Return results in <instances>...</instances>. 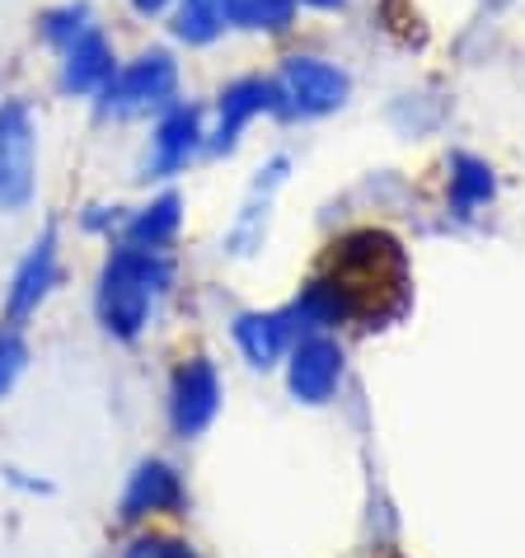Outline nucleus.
<instances>
[{
  "label": "nucleus",
  "mask_w": 525,
  "mask_h": 558,
  "mask_svg": "<svg viewBox=\"0 0 525 558\" xmlns=\"http://www.w3.org/2000/svg\"><path fill=\"white\" fill-rule=\"evenodd\" d=\"M169 104H179V61L164 48H146L142 57L122 61L118 75L99 95L103 118H160Z\"/></svg>",
  "instance_id": "3"
},
{
  "label": "nucleus",
  "mask_w": 525,
  "mask_h": 558,
  "mask_svg": "<svg viewBox=\"0 0 525 558\" xmlns=\"http://www.w3.org/2000/svg\"><path fill=\"white\" fill-rule=\"evenodd\" d=\"M225 28V0H174L169 10V34L183 48H207Z\"/></svg>",
  "instance_id": "14"
},
{
  "label": "nucleus",
  "mask_w": 525,
  "mask_h": 558,
  "mask_svg": "<svg viewBox=\"0 0 525 558\" xmlns=\"http://www.w3.org/2000/svg\"><path fill=\"white\" fill-rule=\"evenodd\" d=\"M127 5H132L136 20H160V14L174 10V0H127Z\"/></svg>",
  "instance_id": "20"
},
{
  "label": "nucleus",
  "mask_w": 525,
  "mask_h": 558,
  "mask_svg": "<svg viewBox=\"0 0 525 558\" xmlns=\"http://www.w3.org/2000/svg\"><path fill=\"white\" fill-rule=\"evenodd\" d=\"M235 348L244 352V362L249 366H272L277 356L286 352V315H258V310H249V315L235 319Z\"/></svg>",
  "instance_id": "13"
},
{
  "label": "nucleus",
  "mask_w": 525,
  "mask_h": 558,
  "mask_svg": "<svg viewBox=\"0 0 525 558\" xmlns=\"http://www.w3.org/2000/svg\"><path fill=\"white\" fill-rule=\"evenodd\" d=\"M207 146L203 132V108L197 104H169L150 128V150L142 160V179H179L183 169L197 160V150Z\"/></svg>",
  "instance_id": "7"
},
{
  "label": "nucleus",
  "mask_w": 525,
  "mask_h": 558,
  "mask_svg": "<svg viewBox=\"0 0 525 558\" xmlns=\"http://www.w3.org/2000/svg\"><path fill=\"white\" fill-rule=\"evenodd\" d=\"M338 89H343V85H338V75L315 66V61H291V66H286V95L296 104H305V108L333 104Z\"/></svg>",
  "instance_id": "16"
},
{
  "label": "nucleus",
  "mask_w": 525,
  "mask_h": 558,
  "mask_svg": "<svg viewBox=\"0 0 525 558\" xmlns=\"http://www.w3.org/2000/svg\"><path fill=\"white\" fill-rule=\"evenodd\" d=\"M408 305V254L390 230L357 226L338 235L323 254V268L305 282L296 315L315 329L338 324H384Z\"/></svg>",
  "instance_id": "1"
},
{
  "label": "nucleus",
  "mask_w": 525,
  "mask_h": 558,
  "mask_svg": "<svg viewBox=\"0 0 525 558\" xmlns=\"http://www.w3.org/2000/svg\"><path fill=\"white\" fill-rule=\"evenodd\" d=\"M338 376H343V352H338V343H329V338H305V343H296V352H291V395L305 399V404H323V399L333 395Z\"/></svg>",
  "instance_id": "10"
},
{
  "label": "nucleus",
  "mask_w": 525,
  "mask_h": 558,
  "mask_svg": "<svg viewBox=\"0 0 525 558\" xmlns=\"http://www.w3.org/2000/svg\"><path fill=\"white\" fill-rule=\"evenodd\" d=\"M57 282H61V240H57V226H42V235L28 244L24 258L14 263V272H10L5 319L10 324H28L42 305H48Z\"/></svg>",
  "instance_id": "8"
},
{
  "label": "nucleus",
  "mask_w": 525,
  "mask_h": 558,
  "mask_svg": "<svg viewBox=\"0 0 525 558\" xmlns=\"http://www.w3.org/2000/svg\"><path fill=\"white\" fill-rule=\"evenodd\" d=\"M174 258L169 250H146V244L118 240L108 258L99 263V282H95V319L113 343H142L156 329L160 310L174 291Z\"/></svg>",
  "instance_id": "2"
},
{
  "label": "nucleus",
  "mask_w": 525,
  "mask_h": 558,
  "mask_svg": "<svg viewBox=\"0 0 525 558\" xmlns=\"http://www.w3.org/2000/svg\"><path fill=\"white\" fill-rule=\"evenodd\" d=\"M38 193V122L28 99H0V216L28 211Z\"/></svg>",
  "instance_id": "4"
},
{
  "label": "nucleus",
  "mask_w": 525,
  "mask_h": 558,
  "mask_svg": "<svg viewBox=\"0 0 525 558\" xmlns=\"http://www.w3.org/2000/svg\"><path fill=\"white\" fill-rule=\"evenodd\" d=\"M286 0H225V24L235 28H286Z\"/></svg>",
  "instance_id": "18"
},
{
  "label": "nucleus",
  "mask_w": 525,
  "mask_h": 558,
  "mask_svg": "<svg viewBox=\"0 0 525 558\" xmlns=\"http://www.w3.org/2000/svg\"><path fill=\"white\" fill-rule=\"evenodd\" d=\"M258 108H268V85L240 81V85L221 89V113H216V132L207 136V146H211V150H230V146L240 142L244 122H249Z\"/></svg>",
  "instance_id": "12"
},
{
  "label": "nucleus",
  "mask_w": 525,
  "mask_h": 558,
  "mask_svg": "<svg viewBox=\"0 0 525 558\" xmlns=\"http://www.w3.org/2000/svg\"><path fill=\"white\" fill-rule=\"evenodd\" d=\"M113 75H118V52L99 24L85 28L81 38L57 52V89L66 99H99Z\"/></svg>",
  "instance_id": "9"
},
{
  "label": "nucleus",
  "mask_w": 525,
  "mask_h": 558,
  "mask_svg": "<svg viewBox=\"0 0 525 558\" xmlns=\"http://www.w3.org/2000/svg\"><path fill=\"white\" fill-rule=\"evenodd\" d=\"M216 413H221V371H216L211 356H183L164 395L169 432L179 441H193L216 423Z\"/></svg>",
  "instance_id": "5"
},
{
  "label": "nucleus",
  "mask_w": 525,
  "mask_h": 558,
  "mask_svg": "<svg viewBox=\"0 0 525 558\" xmlns=\"http://www.w3.org/2000/svg\"><path fill=\"white\" fill-rule=\"evenodd\" d=\"M183 230V197L174 189H164L160 197H150L146 207L127 211V221H122L118 240L127 244H146V250H169V244L179 240Z\"/></svg>",
  "instance_id": "11"
},
{
  "label": "nucleus",
  "mask_w": 525,
  "mask_h": 558,
  "mask_svg": "<svg viewBox=\"0 0 525 558\" xmlns=\"http://www.w3.org/2000/svg\"><path fill=\"white\" fill-rule=\"evenodd\" d=\"M122 558H197V549L188 545V539L179 535H136L127 539V549H122Z\"/></svg>",
  "instance_id": "19"
},
{
  "label": "nucleus",
  "mask_w": 525,
  "mask_h": 558,
  "mask_svg": "<svg viewBox=\"0 0 525 558\" xmlns=\"http://www.w3.org/2000/svg\"><path fill=\"white\" fill-rule=\"evenodd\" d=\"M156 517H188V484H183L179 464H169L160 456L142 460L122 484L118 498V521L122 525H142Z\"/></svg>",
  "instance_id": "6"
},
{
  "label": "nucleus",
  "mask_w": 525,
  "mask_h": 558,
  "mask_svg": "<svg viewBox=\"0 0 525 558\" xmlns=\"http://www.w3.org/2000/svg\"><path fill=\"white\" fill-rule=\"evenodd\" d=\"M28 371V338L20 333V324H0V404L14 395V385Z\"/></svg>",
  "instance_id": "17"
},
{
  "label": "nucleus",
  "mask_w": 525,
  "mask_h": 558,
  "mask_svg": "<svg viewBox=\"0 0 525 558\" xmlns=\"http://www.w3.org/2000/svg\"><path fill=\"white\" fill-rule=\"evenodd\" d=\"M95 24L99 20H95V5H89V0H66V5L38 14V38L48 43L52 52H61L66 43H75L85 28H95Z\"/></svg>",
  "instance_id": "15"
}]
</instances>
